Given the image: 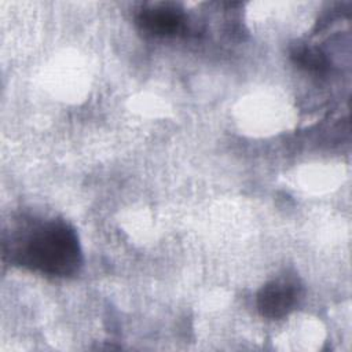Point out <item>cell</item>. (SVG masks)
<instances>
[{"instance_id": "3957f363", "label": "cell", "mask_w": 352, "mask_h": 352, "mask_svg": "<svg viewBox=\"0 0 352 352\" xmlns=\"http://www.w3.org/2000/svg\"><path fill=\"white\" fill-rule=\"evenodd\" d=\"M140 26L158 36L177 33L183 26V14L173 7H154L143 10L138 18Z\"/></svg>"}, {"instance_id": "7a4b0ae2", "label": "cell", "mask_w": 352, "mask_h": 352, "mask_svg": "<svg viewBox=\"0 0 352 352\" xmlns=\"http://www.w3.org/2000/svg\"><path fill=\"white\" fill-rule=\"evenodd\" d=\"M298 292L289 280H272L261 287L257 294V308L260 314L270 319L286 316L296 305Z\"/></svg>"}, {"instance_id": "6da1fadb", "label": "cell", "mask_w": 352, "mask_h": 352, "mask_svg": "<svg viewBox=\"0 0 352 352\" xmlns=\"http://www.w3.org/2000/svg\"><path fill=\"white\" fill-rule=\"evenodd\" d=\"M19 258L23 265L47 275H73L81 264L78 236L63 221L45 223L28 236Z\"/></svg>"}, {"instance_id": "277c9868", "label": "cell", "mask_w": 352, "mask_h": 352, "mask_svg": "<svg viewBox=\"0 0 352 352\" xmlns=\"http://www.w3.org/2000/svg\"><path fill=\"white\" fill-rule=\"evenodd\" d=\"M293 62L308 72H323L327 67V59L326 56L314 47L307 45H298L296 47L290 54Z\"/></svg>"}]
</instances>
